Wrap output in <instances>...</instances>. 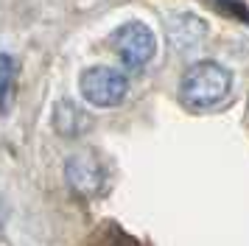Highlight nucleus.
Listing matches in <instances>:
<instances>
[{
	"label": "nucleus",
	"mask_w": 249,
	"mask_h": 246,
	"mask_svg": "<svg viewBox=\"0 0 249 246\" xmlns=\"http://www.w3.org/2000/svg\"><path fill=\"white\" fill-rule=\"evenodd\" d=\"M230 89H232V73L213 59L191 65L179 81L182 101L196 109H210L215 104H221L230 95Z\"/></svg>",
	"instance_id": "1"
},
{
	"label": "nucleus",
	"mask_w": 249,
	"mask_h": 246,
	"mask_svg": "<svg viewBox=\"0 0 249 246\" xmlns=\"http://www.w3.org/2000/svg\"><path fill=\"white\" fill-rule=\"evenodd\" d=\"M112 48L129 70H143L157 53V39L143 20H129L112 34Z\"/></svg>",
	"instance_id": "2"
},
{
	"label": "nucleus",
	"mask_w": 249,
	"mask_h": 246,
	"mask_svg": "<svg viewBox=\"0 0 249 246\" xmlns=\"http://www.w3.org/2000/svg\"><path fill=\"white\" fill-rule=\"evenodd\" d=\"M81 95L87 104L98 106V109H109V106H118L121 101L126 98L129 92V81L121 70L107 65H95L87 67L81 73Z\"/></svg>",
	"instance_id": "3"
},
{
	"label": "nucleus",
	"mask_w": 249,
	"mask_h": 246,
	"mask_svg": "<svg viewBox=\"0 0 249 246\" xmlns=\"http://www.w3.org/2000/svg\"><path fill=\"white\" fill-rule=\"evenodd\" d=\"M65 176H68L70 188L76 193H81V196H95L104 188V168L90 154L70 157L68 165H65Z\"/></svg>",
	"instance_id": "4"
},
{
	"label": "nucleus",
	"mask_w": 249,
	"mask_h": 246,
	"mask_svg": "<svg viewBox=\"0 0 249 246\" xmlns=\"http://www.w3.org/2000/svg\"><path fill=\"white\" fill-rule=\"evenodd\" d=\"M207 34V22L193 17V14H177L174 20H168V36L171 45L179 48V51H188L196 42H202V36Z\"/></svg>",
	"instance_id": "5"
},
{
	"label": "nucleus",
	"mask_w": 249,
	"mask_h": 246,
	"mask_svg": "<svg viewBox=\"0 0 249 246\" xmlns=\"http://www.w3.org/2000/svg\"><path fill=\"white\" fill-rule=\"evenodd\" d=\"M53 126H56L59 134L73 137V134L81 132V126H84V115H81V109L73 104V101H62V104L56 106V115H53Z\"/></svg>",
	"instance_id": "6"
},
{
	"label": "nucleus",
	"mask_w": 249,
	"mask_h": 246,
	"mask_svg": "<svg viewBox=\"0 0 249 246\" xmlns=\"http://www.w3.org/2000/svg\"><path fill=\"white\" fill-rule=\"evenodd\" d=\"M14 78H17V65L9 53H0V115L12 109L14 101Z\"/></svg>",
	"instance_id": "7"
},
{
	"label": "nucleus",
	"mask_w": 249,
	"mask_h": 246,
	"mask_svg": "<svg viewBox=\"0 0 249 246\" xmlns=\"http://www.w3.org/2000/svg\"><path fill=\"white\" fill-rule=\"evenodd\" d=\"M213 3H215V9H221L224 14H230V17L249 22V9L241 3V0H213Z\"/></svg>",
	"instance_id": "8"
}]
</instances>
